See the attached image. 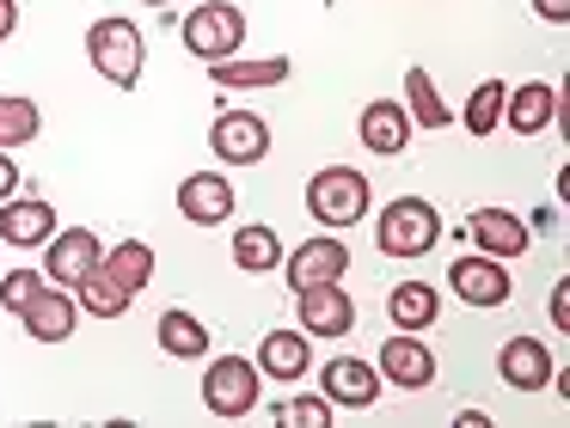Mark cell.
<instances>
[{
  "instance_id": "20",
  "label": "cell",
  "mask_w": 570,
  "mask_h": 428,
  "mask_svg": "<svg viewBox=\"0 0 570 428\" xmlns=\"http://www.w3.org/2000/svg\"><path fill=\"white\" fill-rule=\"evenodd\" d=\"M19 318H26V337H31V342H68V337H75V318H80V300L50 281V288H43Z\"/></svg>"
},
{
  "instance_id": "21",
  "label": "cell",
  "mask_w": 570,
  "mask_h": 428,
  "mask_svg": "<svg viewBox=\"0 0 570 428\" xmlns=\"http://www.w3.org/2000/svg\"><path fill=\"white\" fill-rule=\"evenodd\" d=\"M288 56H227V61H209V80L227 86V92H258V86H283L288 80Z\"/></svg>"
},
{
  "instance_id": "31",
  "label": "cell",
  "mask_w": 570,
  "mask_h": 428,
  "mask_svg": "<svg viewBox=\"0 0 570 428\" xmlns=\"http://www.w3.org/2000/svg\"><path fill=\"white\" fill-rule=\"evenodd\" d=\"M276 416H283L288 428H332V398H325V391H301V398L276 404Z\"/></svg>"
},
{
  "instance_id": "4",
  "label": "cell",
  "mask_w": 570,
  "mask_h": 428,
  "mask_svg": "<svg viewBox=\"0 0 570 428\" xmlns=\"http://www.w3.org/2000/svg\"><path fill=\"white\" fill-rule=\"evenodd\" d=\"M178 37H185V49L209 68V61H227V56L246 49V12H239L234 0H203L197 12H185Z\"/></svg>"
},
{
  "instance_id": "32",
  "label": "cell",
  "mask_w": 570,
  "mask_h": 428,
  "mask_svg": "<svg viewBox=\"0 0 570 428\" xmlns=\"http://www.w3.org/2000/svg\"><path fill=\"white\" fill-rule=\"evenodd\" d=\"M19 183H26L19 159H13V153H0V202H7V196H19Z\"/></svg>"
},
{
  "instance_id": "17",
  "label": "cell",
  "mask_w": 570,
  "mask_h": 428,
  "mask_svg": "<svg viewBox=\"0 0 570 428\" xmlns=\"http://www.w3.org/2000/svg\"><path fill=\"white\" fill-rule=\"evenodd\" d=\"M552 117H558V86L552 80L509 86V98H503V129L509 135H546V129H552Z\"/></svg>"
},
{
  "instance_id": "37",
  "label": "cell",
  "mask_w": 570,
  "mask_h": 428,
  "mask_svg": "<svg viewBox=\"0 0 570 428\" xmlns=\"http://www.w3.org/2000/svg\"><path fill=\"white\" fill-rule=\"evenodd\" d=\"M141 7H173V0H141Z\"/></svg>"
},
{
  "instance_id": "1",
  "label": "cell",
  "mask_w": 570,
  "mask_h": 428,
  "mask_svg": "<svg viewBox=\"0 0 570 428\" xmlns=\"http://www.w3.org/2000/svg\"><path fill=\"white\" fill-rule=\"evenodd\" d=\"M87 61H92V73H99L105 86H117V92H136V86H141V68H148V37H141L136 19H124V12H105V19H92V31H87Z\"/></svg>"
},
{
  "instance_id": "35",
  "label": "cell",
  "mask_w": 570,
  "mask_h": 428,
  "mask_svg": "<svg viewBox=\"0 0 570 428\" xmlns=\"http://www.w3.org/2000/svg\"><path fill=\"white\" fill-rule=\"evenodd\" d=\"M533 12H540L546 24H564L570 19V0H533Z\"/></svg>"
},
{
  "instance_id": "25",
  "label": "cell",
  "mask_w": 570,
  "mask_h": 428,
  "mask_svg": "<svg viewBox=\"0 0 570 428\" xmlns=\"http://www.w3.org/2000/svg\"><path fill=\"white\" fill-rule=\"evenodd\" d=\"M234 263L246 269V276H271V269H283V239H276V227H264V220L234 227Z\"/></svg>"
},
{
  "instance_id": "22",
  "label": "cell",
  "mask_w": 570,
  "mask_h": 428,
  "mask_svg": "<svg viewBox=\"0 0 570 428\" xmlns=\"http://www.w3.org/2000/svg\"><path fill=\"white\" fill-rule=\"evenodd\" d=\"M154 337H160V349L173 355V361H203V355H209V325H203L197 312H185V306H166V312L154 318Z\"/></svg>"
},
{
  "instance_id": "12",
  "label": "cell",
  "mask_w": 570,
  "mask_h": 428,
  "mask_svg": "<svg viewBox=\"0 0 570 428\" xmlns=\"http://www.w3.org/2000/svg\"><path fill=\"white\" fill-rule=\"evenodd\" d=\"M234 208H239L234 178H222V171H190L178 183V215L190 227H222V220H234Z\"/></svg>"
},
{
  "instance_id": "14",
  "label": "cell",
  "mask_w": 570,
  "mask_h": 428,
  "mask_svg": "<svg viewBox=\"0 0 570 428\" xmlns=\"http://www.w3.org/2000/svg\"><path fill=\"white\" fill-rule=\"evenodd\" d=\"M497 374H503L509 391H546L558 379V361L546 355L540 337H509L503 349H497Z\"/></svg>"
},
{
  "instance_id": "2",
  "label": "cell",
  "mask_w": 570,
  "mask_h": 428,
  "mask_svg": "<svg viewBox=\"0 0 570 428\" xmlns=\"http://www.w3.org/2000/svg\"><path fill=\"white\" fill-rule=\"evenodd\" d=\"M374 245H381L386 257H399V263L430 257L435 245H442V215H435V202H423V196H393V202L381 208V220H374Z\"/></svg>"
},
{
  "instance_id": "11",
  "label": "cell",
  "mask_w": 570,
  "mask_h": 428,
  "mask_svg": "<svg viewBox=\"0 0 570 428\" xmlns=\"http://www.w3.org/2000/svg\"><path fill=\"white\" fill-rule=\"evenodd\" d=\"M295 312L307 337H350L356 330V300H350L337 281H320V288H295Z\"/></svg>"
},
{
  "instance_id": "6",
  "label": "cell",
  "mask_w": 570,
  "mask_h": 428,
  "mask_svg": "<svg viewBox=\"0 0 570 428\" xmlns=\"http://www.w3.org/2000/svg\"><path fill=\"white\" fill-rule=\"evenodd\" d=\"M448 293H454L460 306H479V312H497V306H509V293H515V276H509L503 257H454L448 263Z\"/></svg>"
},
{
  "instance_id": "23",
  "label": "cell",
  "mask_w": 570,
  "mask_h": 428,
  "mask_svg": "<svg viewBox=\"0 0 570 428\" xmlns=\"http://www.w3.org/2000/svg\"><path fill=\"white\" fill-rule=\"evenodd\" d=\"M386 318H393L399 330H430L435 318H442V288H435V281H399V288L386 293Z\"/></svg>"
},
{
  "instance_id": "18",
  "label": "cell",
  "mask_w": 570,
  "mask_h": 428,
  "mask_svg": "<svg viewBox=\"0 0 570 428\" xmlns=\"http://www.w3.org/2000/svg\"><path fill=\"white\" fill-rule=\"evenodd\" d=\"M50 232H56V208L43 202V196H7V202H0V239L7 245L38 251Z\"/></svg>"
},
{
  "instance_id": "10",
  "label": "cell",
  "mask_w": 570,
  "mask_h": 428,
  "mask_svg": "<svg viewBox=\"0 0 570 428\" xmlns=\"http://www.w3.org/2000/svg\"><path fill=\"white\" fill-rule=\"evenodd\" d=\"M283 269H288V288H320V281L350 276V245L337 232H313L283 257Z\"/></svg>"
},
{
  "instance_id": "7",
  "label": "cell",
  "mask_w": 570,
  "mask_h": 428,
  "mask_svg": "<svg viewBox=\"0 0 570 428\" xmlns=\"http://www.w3.org/2000/svg\"><path fill=\"white\" fill-rule=\"evenodd\" d=\"M209 147L222 166H258V159H271V122L258 110H222L209 122Z\"/></svg>"
},
{
  "instance_id": "29",
  "label": "cell",
  "mask_w": 570,
  "mask_h": 428,
  "mask_svg": "<svg viewBox=\"0 0 570 428\" xmlns=\"http://www.w3.org/2000/svg\"><path fill=\"white\" fill-rule=\"evenodd\" d=\"M503 98L509 86L503 80H479L466 98V135H497V122H503Z\"/></svg>"
},
{
  "instance_id": "16",
  "label": "cell",
  "mask_w": 570,
  "mask_h": 428,
  "mask_svg": "<svg viewBox=\"0 0 570 428\" xmlns=\"http://www.w3.org/2000/svg\"><path fill=\"white\" fill-rule=\"evenodd\" d=\"M466 232H472V245H479L484 257H503V263H515V257L533 245L528 220H521V215H509V208H472Z\"/></svg>"
},
{
  "instance_id": "36",
  "label": "cell",
  "mask_w": 570,
  "mask_h": 428,
  "mask_svg": "<svg viewBox=\"0 0 570 428\" xmlns=\"http://www.w3.org/2000/svg\"><path fill=\"white\" fill-rule=\"evenodd\" d=\"M13 31H19V7H13V0H0V43H7Z\"/></svg>"
},
{
  "instance_id": "5",
  "label": "cell",
  "mask_w": 570,
  "mask_h": 428,
  "mask_svg": "<svg viewBox=\"0 0 570 428\" xmlns=\"http://www.w3.org/2000/svg\"><path fill=\"white\" fill-rule=\"evenodd\" d=\"M258 361H246V355H215L209 367H203V410L222 416V422H239V416L258 410Z\"/></svg>"
},
{
  "instance_id": "19",
  "label": "cell",
  "mask_w": 570,
  "mask_h": 428,
  "mask_svg": "<svg viewBox=\"0 0 570 428\" xmlns=\"http://www.w3.org/2000/svg\"><path fill=\"white\" fill-rule=\"evenodd\" d=\"M258 374L264 379H301V374H313V337H307V330H288V325L264 330Z\"/></svg>"
},
{
  "instance_id": "3",
  "label": "cell",
  "mask_w": 570,
  "mask_h": 428,
  "mask_svg": "<svg viewBox=\"0 0 570 428\" xmlns=\"http://www.w3.org/2000/svg\"><path fill=\"white\" fill-rule=\"evenodd\" d=\"M374 208V183L356 166H325L307 178V215L320 227H362Z\"/></svg>"
},
{
  "instance_id": "30",
  "label": "cell",
  "mask_w": 570,
  "mask_h": 428,
  "mask_svg": "<svg viewBox=\"0 0 570 428\" xmlns=\"http://www.w3.org/2000/svg\"><path fill=\"white\" fill-rule=\"evenodd\" d=\"M43 288H50L43 269H0V306H7V312H26Z\"/></svg>"
},
{
  "instance_id": "33",
  "label": "cell",
  "mask_w": 570,
  "mask_h": 428,
  "mask_svg": "<svg viewBox=\"0 0 570 428\" xmlns=\"http://www.w3.org/2000/svg\"><path fill=\"white\" fill-rule=\"evenodd\" d=\"M552 325L570 330V281H558V288H552Z\"/></svg>"
},
{
  "instance_id": "13",
  "label": "cell",
  "mask_w": 570,
  "mask_h": 428,
  "mask_svg": "<svg viewBox=\"0 0 570 428\" xmlns=\"http://www.w3.org/2000/svg\"><path fill=\"white\" fill-rule=\"evenodd\" d=\"M356 141L368 147L374 159H399L411 147V110L399 104V98H374V104H362Z\"/></svg>"
},
{
  "instance_id": "28",
  "label": "cell",
  "mask_w": 570,
  "mask_h": 428,
  "mask_svg": "<svg viewBox=\"0 0 570 428\" xmlns=\"http://www.w3.org/2000/svg\"><path fill=\"white\" fill-rule=\"evenodd\" d=\"M105 269H111L129 293H141L154 281V245L148 239H117L111 251H105Z\"/></svg>"
},
{
  "instance_id": "24",
  "label": "cell",
  "mask_w": 570,
  "mask_h": 428,
  "mask_svg": "<svg viewBox=\"0 0 570 428\" xmlns=\"http://www.w3.org/2000/svg\"><path fill=\"white\" fill-rule=\"evenodd\" d=\"M75 300H80V312H92V318H105V325H111V318L129 312V300H136V293H129L124 281L99 263V269H87V276L75 281Z\"/></svg>"
},
{
  "instance_id": "8",
  "label": "cell",
  "mask_w": 570,
  "mask_h": 428,
  "mask_svg": "<svg viewBox=\"0 0 570 428\" xmlns=\"http://www.w3.org/2000/svg\"><path fill=\"white\" fill-rule=\"evenodd\" d=\"M374 374H381V386L423 391L435 379V355H430V342H423L417 330H393V337L381 342V355H374Z\"/></svg>"
},
{
  "instance_id": "27",
  "label": "cell",
  "mask_w": 570,
  "mask_h": 428,
  "mask_svg": "<svg viewBox=\"0 0 570 428\" xmlns=\"http://www.w3.org/2000/svg\"><path fill=\"white\" fill-rule=\"evenodd\" d=\"M405 110L411 129H448V98L435 92L430 68H405Z\"/></svg>"
},
{
  "instance_id": "34",
  "label": "cell",
  "mask_w": 570,
  "mask_h": 428,
  "mask_svg": "<svg viewBox=\"0 0 570 428\" xmlns=\"http://www.w3.org/2000/svg\"><path fill=\"white\" fill-rule=\"evenodd\" d=\"M528 232H546V239H552V232H558V208H533V215H528Z\"/></svg>"
},
{
  "instance_id": "15",
  "label": "cell",
  "mask_w": 570,
  "mask_h": 428,
  "mask_svg": "<svg viewBox=\"0 0 570 428\" xmlns=\"http://www.w3.org/2000/svg\"><path fill=\"white\" fill-rule=\"evenodd\" d=\"M320 391L337 404H350V410H368L374 398H381V374H374V361H356V355H332V361L320 367Z\"/></svg>"
},
{
  "instance_id": "9",
  "label": "cell",
  "mask_w": 570,
  "mask_h": 428,
  "mask_svg": "<svg viewBox=\"0 0 570 428\" xmlns=\"http://www.w3.org/2000/svg\"><path fill=\"white\" fill-rule=\"evenodd\" d=\"M99 263H105V245L92 227H68V232H50V239H43V276H50L56 288H75V281Z\"/></svg>"
},
{
  "instance_id": "26",
  "label": "cell",
  "mask_w": 570,
  "mask_h": 428,
  "mask_svg": "<svg viewBox=\"0 0 570 428\" xmlns=\"http://www.w3.org/2000/svg\"><path fill=\"white\" fill-rule=\"evenodd\" d=\"M38 135H43V110H38V98L0 92V153H13V147L38 141Z\"/></svg>"
}]
</instances>
